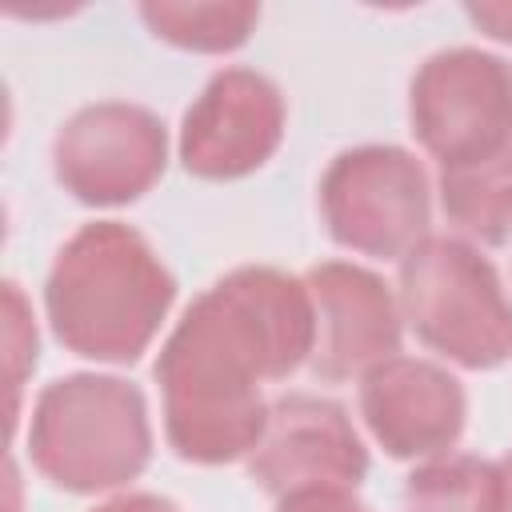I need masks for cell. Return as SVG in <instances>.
I'll return each mask as SVG.
<instances>
[{
  "label": "cell",
  "mask_w": 512,
  "mask_h": 512,
  "mask_svg": "<svg viewBox=\"0 0 512 512\" xmlns=\"http://www.w3.org/2000/svg\"><path fill=\"white\" fill-rule=\"evenodd\" d=\"M396 300L416 340L468 372L512 356V296L496 264L460 236H424L400 260Z\"/></svg>",
  "instance_id": "obj_4"
},
{
  "label": "cell",
  "mask_w": 512,
  "mask_h": 512,
  "mask_svg": "<svg viewBox=\"0 0 512 512\" xmlns=\"http://www.w3.org/2000/svg\"><path fill=\"white\" fill-rule=\"evenodd\" d=\"M276 512H368V508L348 488H304V492L280 496Z\"/></svg>",
  "instance_id": "obj_16"
},
{
  "label": "cell",
  "mask_w": 512,
  "mask_h": 512,
  "mask_svg": "<svg viewBox=\"0 0 512 512\" xmlns=\"http://www.w3.org/2000/svg\"><path fill=\"white\" fill-rule=\"evenodd\" d=\"M360 416L392 460H436L456 448L468 396L448 368L392 356L360 376Z\"/></svg>",
  "instance_id": "obj_11"
},
{
  "label": "cell",
  "mask_w": 512,
  "mask_h": 512,
  "mask_svg": "<svg viewBox=\"0 0 512 512\" xmlns=\"http://www.w3.org/2000/svg\"><path fill=\"white\" fill-rule=\"evenodd\" d=\"M404 512H500V464L448 452L404 480Z\"/></svg>",
  "instance_id": "obj_14"
},
{
  "label": "cell",
  "mask_w": 512,
  "mask_h": 512,
  "mask_svg": "<svg viewBox=\"0 0 512 512\" xmlns=\"http://www.w3.org/2000/svg\"><path fill=\"white\" fill-rule=\"evenodd\" d=\"M176 280L156 248L120 220L76 228L44 280L52 336L96 364H136L156 340Z\"/></svg>",
  "instance_id": "obj_2"
},
{
  "label": "cell",
  "mask_w": 512,
  "mask_h": 512,
  "mask_svg": "<svg viewBox=\"0 0 512 512\" xmlns=\"http://www.w3.org/2000/svg\"><path fill=\"white\" fill-rule=\"evenodd\" d=\"M248 476L276 500L304 488L356 492L368 476V448L336 400L288 392L268 404V428L248 456Z\"/></svg>",
  "instance_id": "obj_9"
},
{
  "label": "cell",
  "mask_w": 512,
  "mask_h": 512,
  "mask_svg": "<svg viewBox=\"0 0 512 512\" xmlns=\"http://www.w3.org/2000/svg\"><path fill=\"white\" fill-rule=\"evenodd\" d=\"M408 120L440 172L512 148V68L480 48L432 52L408 84Z\"/></svg>",
  "instance_id": "obj_6"
},
{
  "label": "cell",
  "mask_w": 512,
  "mask_h": 512,
  "mask_svg": "<svg viewBox=\"0 0 512 512\" xmlns=\"http://www.w3.org/2000/svg\"><path fill=\"white\" fill-rule=\"evenodd\" d=\"M28 460L48 484L76 496L124 488L152 460L144 392L100 372L44 384L28 420Z\"/></svg>",
  "instance_id": "obj_3"
},
{
  "label": "cell",
  "mask_w": 512,
  "mask_h": 512,
  "mask_svg": "<svg viewBox=\"0 0 512 512\" xmlns=\"http://www.w3.org/2000/svg\"><path fill=\"white\" fill-rule=\"evenodd\" d=\"M92 512H180L168 496H156V492H124V496H112L104 504H96Z\"/></svg>",
  "instance_id": "obj_18"
},
{
  "label": "cell",
  "mask_w": 512,
  "mask_h": 512,
  "mask_svg": "<svg viewBox=\"0 0 512 512\" xmlns=\"http://www.w3.org/2000/svg\"><path fill=\"white\" fill-rule=\"evenodd\" d=\"M284 124V96L264 72L220 68L184 112L180 164L196 180L252 176L276 156Z\"/></svg>",
  "instance_id": "obj_8"
},
{
  "label": "cell",
  "mask_w": 512,
  "mask_h": 512,
  "mask_svg": "<svg viewBox=\"0 0 512 512\" xmlns=\"http://www.w3.org/2000/svg\"><path fill=\"white\" fill-rule=\"evenodd\" d=\"M440 204L464 236L488 248L512 244V148L484 164L440 172Z\"/></svg>",
  "instance_id": "obj_13"
},
{
  "label": "cell",
  "mask_w": 512,
  "mask_h": 512,
  "mask_svg": "<svg viewBox=\"0 0 512 512\" xmlns=\"http://www.w3.org/2000/svg\"><path fill=\"white\" fill-rule=\"evenodd\" d=\"M140 20L148 32L172 48L200 52V56H224L248 44V36L260 24V4L248 0H148L140 4Z\"/></svg>",
  "instance_id": "obj_12"
},
{
  "label": "cell",
  "mask_w": 512,
  "mask_h": 512,
  "mask_svg": "<svg viewBox=\"0 0 512 512\" xmlns=\"http://www.w3.org/2000/svg\"><path fill=\"white\" fill-rule=\"evenodd\" d=\"M464 12L484 36L512 44V0H480V4H464Z\"/></svg>",
  "instance_id": "obj_17"
},
{
  "label": "cell",
  "mask_w": 512,
  "mask_h": 512,
  "mask_svg": "<svg viewBox=\"0 0 512 512\" xmlns=\"http://www.w3.org/2000/svg\"><path fill=\"white\" fill-rule=\"evenodd\" d=\"M4 348H8V384H12V416H16L24 376L36 368V324L16 280L4 284Z\"/></svg>",
  "instance_id": "obj_15"
},
{
  "label": "cell",
  "mask_w": 512,
  "mask_h": 512,
  "mask_svg": "<svg viewBox=\"0 0 512 512\" xmlns=\"http://www.w3.org/2000/svg\"><path fill=\"white\" fill-rule=\"evenodd\" d=\"M316 312L304 276L244 264L204 288L156 356L164 440L188 464L248 460L268 428L260 384L312 360Z\"/></svg>",
  "instance_id": "obj_1"
},
{
  "label": "cell",
  "mask_w": 512,
  "mask_h": 512,
  "mask_svg": "<svg viewBox=\"0 0 512 512\" xmlns=\"http://www.w3.org/2000/svg\"><path fill=\"white\" fill-rule=\"evenodd\" d=\"M320 216L340 248L372 260H404L428 236V172L396 144L344 148L320 176Z\"/></svg>",
  "instance_id": "obj_5"
},
{
  "label": "cell",
  "mask_w": 512,
  "mask_h": 512,
  "mask_svg": "<svg viewBox=\"0 0 512 512\" xmlns=\"http://www.w3.org/2000/svg\"><path fill=\"white\" fill-rule=\"evenodd\" d=\"M304 284L316 312V344L308 360L316 380H352L400 356V300L376 272L348 260H324L304 272Z\"/></svg>",
  "instance_id": "obj_10"
},
{
  "label": "cell",
  "mask_w": 512,
  "mask_h": 512,
  "mask_svg": "<svg viewBox=\"0 0 512 512\" xmlns=\"http://www.w3.org/2000/svg\"><path fill=\"white\" fill-rule=\"evenodd\" d=\"M168 168L164 120L128 100H100L72 112L52 140V172L88 208L140 200Z\"/></svg>",
  "instance_id": "obj_7"
},
{
  "label": "cell",
  "mask_w": 512,
  "mask_h": 512,
  "mask_svg": "<svg viewBox=\"0 0 512 512\" xmlns=\"http://www.w3.org/2000/svg\"><path fill=\"white\" fill-rule=\"evenodd\" d=\"M500 464V512H512V452Z\"/></svg>",
  "instance_id": "obj_19"
}]
</instances>
